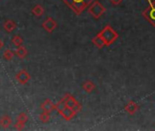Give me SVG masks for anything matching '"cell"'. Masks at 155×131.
Masks as SVG:
<instances>
[{"label": "cell", "mask_w": 155, "mask_h": 131, "mask_svg": "<svg viewBox=\"0 0 155 131\" xmlns=\"http://www.w3.org/2000/svg\"><path fill=\"white\" fill-rule=\"evenodd\" d=\"M12 42H13V44L16 47H19V46H22L23 38L21 37H19V36H15V37L12 38Z\"/></svg>", "instance_id": "d6986e66"}, {"label": "cell", "mask_w": 155, "mask_h": 131, "mask_svg": "<svg viewBox=\"0 0 155 131\" xmlns=\"http://www.w3.org/2000/svg\"><path fill=\"white\" fill-rule=\"evenodd\" d=\"M3 45H4V44H3V42H2L1 40H0V49H1V48H3Z\"/></svg>", "instance_id": "d4e9b609"}, {"label": "cell", "mask_w": 155, "mask_h": 131, "mask_svg": "<svg viewBox=\"0 0 155 131\" xmlns=\"http://www.w3.org/2000/svg\"><path fill=\"white\" fill-rule=\"evenodd\" d=\"M29 120V116H27V115L24 112L20 113L19 116H18V121H20V122H23L26 124V122Z\"/></svg>", "instance_id": "44dd1931"}, {"label": "cell", "mask_w": 155, "mask_h": 131, "mask_svg": "<svg viewBox=\"0 0 155 131\" xmlns=\"http://www.w3.org/2000/svg\"><path fill=\"white\" fill-rule=\"evenodd\" d=\"M92 44L95 46V47H97L98 48H103L105 46H106V43L104 42V40H103V38L101 37V35L100 34H97L93 38H92Z\"/></svg>", "instance_id": "9c48e42d"}, {"label": "cell", "mask_w": 155, "mask_h": 131, "mask_svg": "<svg viewBox=\"0 0 155 131\" xmlns=\"http://www.w3.org/2000/svg\"><path fill=\"white\" fill-rule=\"evenodd\" d=\"M39 119L42 123H48L50 119V116H49V113L48 112H45L43 111L40 116H39Z\"/></svg>", "instance_id": "ac0fdd59"}, {"label": "cell", "mask_w": 155, "mask_h": 131, "mask_svg": "<svg viewBox=\"0 0 155 131\" xmlns=\"http://www.w3.org/2000/svg\"><path fill=\"white\" fill-rule=\"evenodd\" d=\"M88 12L95 19H98L106 12V8L100 1L95 0V1L92 2L90 4V6L89 7Z\"/></svg>", "instance_id": "3957f363"}, {"label": "cell", "mask_w": 155, "mask_h": 131, "mask_svg": "<svg viewBox=\"0 0 155 131\" xmlns=\"http://www.w3.org/2000/svg\"><path fill=\"white\" fill-rule=\"evenodd\" d=\"M42 27H43L46 31L51 33L55 30V28L57 27V22H56L52 18H48L42 24Z\"/></svg>", "instance_id": "8992f818"}, {"label": "cell", "mask_w": 155, "mask_h": 131, "mask_svg": "<svg viewBox=\"0 0 155 131\" xmlns=\"http://www.w3.org/2000/svg\"><path fill=\"white\" fill-rule=\"evenodd\" d=\"M81 108H82V107H81V105L79 104V103H78L72 109L76 112V113H79V112H80L81 111Z\"/></svg>", "instance_id": "7402d4cb"}, {"label": "cell", "mask_w": 155, "mask_h": 131, "mask_svg": "<svg viewBox=\"0 0 155 131\" xmlns=\"http://www.w3.org/2000/svg\"><path fill=\"white\" fill-rule=\"evenodd\" d=\"M149 6L143 10V18L153 26H155V0H148Z\"/></svg>", "instance_id": "277c9868"}, {"label": "cell", "mask_w": 155, "mask_h": 131, "mask_svg": "<svg viewBox=\"0 0 155 131\" xmlns=\"http://www.w3.org/2000/svg\"><path fill=\"white\" fill-rule=\"evenodd\" d=\"M65 97V98H66V104H67V107H68V108H73L79 102L76 100V98L73 97V96H71V95H69V94H67V95H65L64 96Z\"/></svg>", "instance_id": "8fae6325"}, {"label": "cell", "mask_w": 155, "mask_h": 131, "mask_svg": "<svg viewBox=\"0 0 155 131\" xmlns=\"http://www.w3.org/2000/svg\"><path fill=\"white\" fill-rule=\"evenodd\" d=\"M40 108L43 111L48 112V113H51L53 110H55V105L53 104V102L50 99H46L43 103L41 104Z\"/></svg>", "instance_id": "ba28073f"}, {"label": "cell", "mask_w": 155, "mask_h": 131, "mask_svg": "<svg viewBox=\"0 0 155 131\" xmlns=\"http://www.w3.org/2000/svg\"><path fill=\"white\" fill-rule=\"evenodd\" d=\"M138 108H139V106L135 103V102H133V101H130L129 103L127 104V105L125 106V108H124L125 111H127L130 115L135 114V113L137 112Z\"/></svg>", "instance_id": "30bf717a"}, {"label": "cell", "mask_w": 155, "mask_h": 131, "mask_svg": "<svg viewBox=\"0 0 155 131\" xmlns=\"http://www.w3.org/2000/svg\"><path fill=\"white\" fill-rule=\"evenodd\" d=\"M3 56H4V58H5L6 60L9 61V60H11L12 58H13V56H14V53H13L12 50H10V49H7V50L4 52Z\"/></svg>", "instance_id": "ffe728a7"}, {"label": "cell", "mask_w": 155, "mask_h": 131, "mask_svg": "<svg viewBox=\"0 0 155 131\" xmlns=\"http://www.w3.org/2000/svg\"><path fill=\"white\" fill-rule=\"evenodd\" d=\"M16 26H17L16 23L14 22L13 20H10V19L7 20V21L5 22V24H4V28H5V30H6L7 32H8V33L12 32V31L14 30V29L16 28Z\"/></svg>", "instance_id": "7c38bea8"}, {"label": "cell", "mask_w": 155, "mask_h": 131, "mask_svg": "<svg viewBox=\"0 0 155 131\" xmlns=\"http://www.w3.org/2000/svg\"><path fill=\"white\" fill-rule=\"evenodd\" d=\"M109 1L113 4V5H115V6H118V5H120L121 2H122V0H109Z\"/></svg>", "instance_id": "cb8c5ba5"}, {"label": "cell", "mask_w": 155, "mask_h": 131, "mask_svg": "<svg viewBox=\"0 0 155 131\" xmlns=\"http://www.w3.org/2000/svg\"><path fill=\"white\" fill-rule=\"evenodd\" d=\"M82 89L85 90L87 93H91L95 89V85L92 81H86L82 85Z\"/></svg>", "instance_id": "4fadbf2b"}, {"label": "cell", "mask_w": 155, "mask_h": 131, "mask_svg": "<svg viewBox=\"0 0 155 131\" xmlns=\"http://www.w3.org/2000/svg\"><path fill=\"white\" fill-rule=\"evenodd\" d=\"M16 55L20 58H24L27 55V50L23 46H19V47H18V48L16 50Z\"/></svg>", "instance_id": "9a60e30c"}, {"label": "cell", "mask_w": 155, "mask_h": 131, "mask_svg": "<svg viewBox=\"0 0 155 131\" xmlns=\"http://www.w3.org/2000/svg\"><path fill=\"white\" fill-rule=\"evenodd\" d=\"M0 125L5 128L8 127L11 125V119H10L9 116H4L3 118L0 119Z\"/></svg>", "instance_id": "e0dca14e"}, {"label": "cell", "mask_w": 155, "mask_h": 131, "mask_svg": "<svg viewBox=\"0 0 155 131\" xmlns=\"http://www.w3.org/2000/svg\"><path fill=\"white\" fill-rule=\"evenodd\" d=\"M16 79L21 85H25L30 80V75L26 70H20L16 75Z\"/></svg>", "instance_id": "5b68a950"}, {"label": "cell", "mask_w": 155, "mask_h": 131, "mask_svg": "<svg viewBox=\"0 0 155 131\" xmlns=\"http://www.w3.org/2000/svg\"><path fill=\"white\" fill-rule=\"evenodd\" d=\"M24 126H25V123H23V122L17 121V123H16V128L17 129H22L24 127Z\"/></svg>", "instance_id": "603a6c76"}, {"label": "cell", "mask_w": 155, "mask_h": 131, "mask_svg": "<svg viewBox=\"0 0 155 131\" xmlns=\"http://www.w3.org/2000/svg\"><path fill=\"white\" fill-rule=\"evenodd\" d=\"M62 1L77 15H79L95 0H62Z\"/></svg>", "instance_id": "6da1fadb"}, {"label": "cell", "mask_w": 155, "mask_h": 131, "mask_svg": "<svg viewBox=\"0 0 155 131\" xmlns=\"http://www.w3.org/2000/svg\"><path fill=\"white\" fill-rule=\"evenodd\" d=\"M66 107H67V104H66V98H65V97H64L60 101H59L58 103L55 105V110H57L58 113H59V112H60L63 108H65Z\"/></svg>", "instance_id": "2e32d148"}, {"label": "cell", "mask_w": 155, "mask_h": 131, "mask_svg": "<svg viewBox=\"0 0 155 131\" xmlns=\"http://www.w3.org/2000/svg\"><path fill=\"white\" fill-rule=\"evenodd\" d=\"M62 116L63 119H66L67 121H69L74 119V116H76V112L71 108H68V107H66L65 108H63L60 112H59Z\"/></svg>", "instance_id": "52a82bcc"}, {"label": "cell", "mask_w": 155, "mask_h": 131, "mask_svg": "<svg viewBox=\"0 0 155 131\" xmlns=\"http://www.w3.org/2000/svg\"><path fill=\"white\" fill-rule=\"evenodd\" d=\"M44 13V8L41 5H37L32 8V14L35 15L36 17H40Z\"/></svg>", "instance_id": "5bb4252c"}, {"label": "cell", "mask_w": 155, "mask_h": 131, "mask_svg": "<svg viewBox=\"0 0 155 131\" xmlns=\"http://www.w3.org/2000/svg\"><path fill=\"white\" fill-rule=\"evenodd\" d=\"M98 34L101 35V37L106 43V47H109L111 44H113L119 37V34L109 25H107Z\"/></svg>", "instance_id": "7a4b0ae2"}]
</instances>
